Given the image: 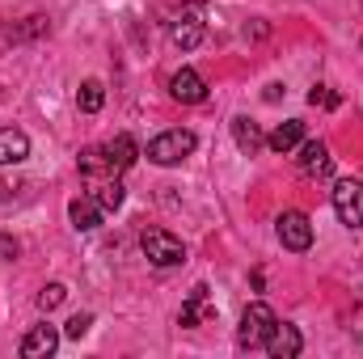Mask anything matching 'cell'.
Here are the masks:
<instances>
[{"mask_svg": "<svg viewBox=\"0 0 363 359\" xmlns=\"http://www.w3.org/2000/svg\"><path fill=\"white\" fill-rule=\"evenodd\" d=\"M17 254H21V241H17V237H9V233H0V258H4V263H13Z\"/></svg>", "mask_w": 363, "mask_h": 359, "instance_id": "cell-22", "label": "cell"}, {"mask_svg": "<svg viewBox=\"0 0 363 359\" xmlns=\"http://www.w3.org/2000/svg\"><path fill=\"white\" fill-rule=\"evenodd\" d=\"M194 148H199V136H194L190 127H174V131H161V136L148 144V161L161 165V170H169V165H182Z\"/></svg>", "mask_w": 363, "mask_h": 359, "instance_id": "cell-2", "label": "cell"}, {"mask_svg": "<svg viewBox=\"0 0 363 359\" xmlns=\"http://www.w3.org/2000/svg\"><path fill=\"white\" fill-rule=\"evenodd\" d=\"M274 237H279L283 250L304 254V250H313V220H308L304 211H283V216L274 220Z\"/></svg>", "mask_w": 363, "mask_h": 359, "instance_id": "cell-6", "label": "cell"}, {"mask_svg": "<svg viewBox=\"0 0 363 359\" xmlns=\"http://www.w3.org/2000/svg\"><path fill=\"white\" fill-rule=\"evenodd\" d=\"M89 326H93V313H72V317H68V326H64V334H68V338H85V334H89Z\"/></svg>", "mask_w": 363, "mask_h": 359, "instance_id": "cell-21", "label": "cell"}, {"mask_svg": "<svg viewBox=\"0 0 363 359\" xmlns=\"http://www.w3.org/2000/svg\"><path fill=\"white\" fill-rule=\"evenodd\" d=\"M123 194H127V190H123V182H118V178H106L101 186H97V194H93V199H97L106 211H114V207H123Z\"/></svg>", "mask_w": 363, "mask_h": 359, "instance_id": "cell-19", "label": "cell"}, {"mask_svg": "<svg viewBox=\"0 0 363 359\" xmlns=\"http://www.w3.org/2000/svg\"><path fill=\"white\" fill-rule=\"evenodd\" d=\"M30 157V136L21 127H0V165H21Z\"/></svg>", "mask_w": 363, "mask_h": 359, "instance_id": "cell-13", "label": "cell"}, {"mask_svg": "<svg viewBox=\"0 0 363 359\" xmlns=\"http://www.w3.org/2000/svg\"><path fill=\"white\" fill-rule=\"evenodd\" d=\"M283 97V85H267V101H279Z\"/></svg>", "mask_w": 363, "mask_h": 359, "instance_id": "cell-24", "label": "cell"}, {"mask_svg": "<svg viewBox=\"0 0 363 359\" xmlns=\"http://www.w3.org/2000/svg\"><path fill=\"white\" fill-rule=\"evenodd\" d=\"M296 153H300V157H296V170H300L304 178L330 174V148H325V140H300Z\"/></svg>", "mask_w": 363, "mask_h": 359, "instance_id": "cell-9", "label": "cell"}, {"mask_svg": "<svg viewBox=\"0 0 363 359\" xmlns=\"http://www.w3.org/2000/svg\"><path fill=\"white\" fill-rule=\"evenodd\" d=\"M233 140H237V148L245 153V157H258L262 148H267V136L258 131V123L254 118H245V114H237L233 118Z\"/></svg>", "mask_w": 363, "mask_h": 359, "instance_id": "cell-15", "label": "cell"}, {"mask_svg": "<svg viewBox=\"0 0 363 359\" xmlns=\"http://www.w3.org/2000/svg\"><path fill=\"white\" fill-rule=\"evenodd\" d=\"M169 93H174V101H182V106L207 101V85H203V77H199L194 68H178V72L169 77Z\"/></svg>", "mask_w": 363, "mask_h": 359, "instance_id": "cell-10", "label": "cell"}, {"mask_svg": "<svg viewBox=\"0 0 363 359\" xmlns=\"http://www.w3.org/2000/svg\"><path fill=\"white\" fill-rule=\"evenodd\" d=\"M64 296H68V287H64V283H47V287L38 292V309H43V313H51V309H60V304H64Z\"/></svg>", "mask_w": 363, "mask_h": 359, "instance_id": "cell-20", "label": "cell"}, {"mask_svg": "<svg viewBox=\"0 0 363 359\" xmlns=\"http://www.w3.org/2000/svg\"><path fill=\"white\" fill-rule=\"evenodd\" d=\"M262 347H267V355L271 359H296L300 351H304V334H300L291 321H274Z\"/></svg>", "mask_w": 363, "mask_h": 359, "instance_id": "cell-8", "label": "cell"}, {"mask_svg": "<svg viewBox=\"0 0 363 359\" xmlns=\"http://www.w3.org/2000/svg\"><path fill=\"white\" fill-rule=\"evenodd\" d=\"M101 101H106V85H101V81H85L81 93H77V106H81L85 114H97V110H101Z\"/></svg>", "mask_w": 363, "mask_h": 359, "instance_id": "cell-16", "label": "cell"}, {"mask_svg": "<svg viewBox=\"0 0 363 359\" xmlns=\"http://www.w3.org/2000/svg\"><path fill=\"white\" fill-rule=\"evenodd\" d=\"M308 101H313V106H338V97H334V93H325V85H313Z\"/></svg>", "mask_w": 363, "mask_h": 359, "instance_id": "cell-23", "label": "cell"}, {"mask_svg": "<svg viewBox=\"0 0 363 359\" xmlns=\"http://www.w3.org/2000/svg\"><path fill=\"white\" fill-rule=\"evenodd\" d=\"M203 300H207V287H203V283H194V287H190V300L182 304V317H178L186 330H190V326H199V309H203Z\"/></svg>", "mask_w": 363, "mask_h": 359, "instance_id": "cell-18", "label": "cell"}, {"mask_svg": "<svg viewBox=\"0 0 363 359\" xmlns=\"http://www.w3.org/2000/svg\"><path fill=\"white\" fill-rule=\"evenodd\" d=\"M334 211L347 228H359L363 224V182L355 178H342L334 186Z\"/></svg>", "mask_w": 363, "mask_h": 359, "instance_id": "cell-7", "label": "cell"}, {"mask_svg": "<svg viewBox=\"0 0 363 359\" xmlns=\"http://www.w3.org/2000/svg\"><path fill=\"white\" fill-rule=\"evenodd\" d=\"M279 321L274 317V309L267 300H254L245 313H241V330H237V343L245 347V351H254V347H262L267 343V334H271V326Z\"/></svg>", "mask_w": 363, "mask_h": 359, "instance_id": "cell-4", "label": "cell"}, {"mask_svg": "<svg viewBox=\"0 0 363 359\" xmlns=\"http://www.w3.org/2000/svg\"><path fill=\"white\" fill-rule=\"evenodd\" d=\"M101 211H106V207H101L93 194H81V199H72V203H68V220H72V228H77V233H93V228L101 224Z\"/></svg>", "mask_w": 363, "mask_h": 359, "instance_id": "cell-12", "label": "cell"}, {"mask_svg": "<svg viewBox=\"0 0 363 359\" xmlns=\"http://www.w3.org/2000/svg\"><path fill=\"white\" fill-rule=\"evenodd\" d=\"M47 30H51L47 17H26V26H9L4 38H9V43H21V38H38V34H47Z\"/></svg>", "mask_w": 363, "mask_h": 359, "instance_id": "cell-17", "label": "cell"}, {"mask_svg": "<svg viewBox=\"0 0 363 359\" xmlns=\"http://www.w3.org/2000/svg\"><path fill=\"white\" fill-rule=\"evenodd\" d=\"M203 4H182L178 13L169 17V43L178 51H194L203 43Z\"/></svg>", "mask_w": 363, "mask_h": 359, "instance_id": "cell-5", "label": "cell"}, {"mask_svg": "<svg viewBox=\"0 0 363 359\" xmlns=\"http://www.w3.org/2000/svg\"><path fill=\"white\" fill-rule=\"evenodd\" d=\"M300 140H304V123L300 118H287V123H279L271 136H267V148L279 153V157H287V153L300 148Z\"/></svg>", "mask_w": 363, "mask_h": 359, "instance_id": "cell-14", "label": "cell"}, {"mask_svg": "<svg viewBox=\"0 0 363 359\" xmlns=\"http://www.w3.org/2000/svg\"><path fill=\"white\" fill-rule=\"evenodd\" d=\"M140 250H144V258L152 267H182L186 263V245L165 228H144L140 233Z\"/></svg>", "mask_w": 363, "mask_h": 359, "instance_id": "cell-3", "label": "cell"}, {"mask_svg": "<svg viewBox=\"0 0 363 359\" xmlns=\"http://www.w3.org/2000/svg\"><path fill=\"white\" fill-rule=\"evenodd\" d=\"M135 157H140L135 140H131V136H114V140H106V144L85 148V153L77 157V170H81L85 178H118L123 170L135 165Z\"/></svg>", "mask_w": 363, "mask_h": 359, "instance_id": "cell-1", "label": "cell"}, {"mask_svg": "<svg viewBox=\"0 0 363 359\" xmlns=\"http://www.w3.org/2000/svg\"><path fill=\"white\" fill-rule=\"evenodd\" d=\"M55 347H60V330L43 321V326H34L21 338V359H47V355H55Z\"/></svg>", "mask_w": 363, "mask_h": 359, "instance_id": "cell-11", "label": "cell"}]
</instances>
